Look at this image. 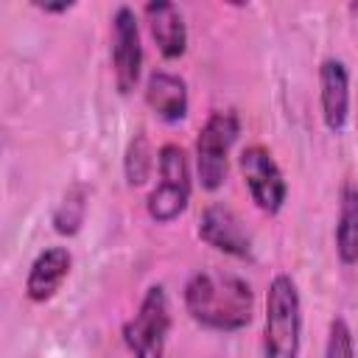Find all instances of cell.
I'll use <instances>...</instances> for the list:
<instances>
[{"mask_svg": "<svg viewBox=\"0 0 358 358\" xmlns=\"http://www.w3.org/2000/svg\"><path fill=\"white\" fill-rule=\"evenodd\" d=\"M182 299H185V310L196 324L218 333L243 330L252 322V310H255L252 285L241 274L221 268H201L190 274Z\"/></svg>", "mask_w": 358, "mask_h": 358, "instance_id": "obj_1", "label": "cell"}, {"mask_svg": "<svg viewBox=\"0 0 358 358\" xmlns=\"http://www.w3.org/2000/svg\"><path fill=\"white\" fill-rule=\"evenodd\" d=\"M302 347V299L291 274H274L266 291V319L260 358H299Z\"/></svg>", "mask_w": 358, "mask_h": 358, "instance_id": "obj_2", "label": "cell"}, {"mask_svg": "<svg viewBox=\"0 0 358 358\" xmlns=\"http://www.w3.org/2000/svg\"><path fill=\"white\" fill-rule=\"evenodd\" d=\"M241 134V120L235 109H215L201 123L196 134V176L199 185L215 193L227 182L229 151Z\"/></svg>", "mask_w": 358, "mask_h": 358, "instance_id": "obj_3", "label": "cell"}, {"mask_svg": "<svg viewBox=\"0 0 358 358\" xmlns=\"http://www.w3.org/2000/svg\"><path fill=\"white\" fill-rule=\"evenodd\" d=\"M171 333V302L165 285L154 282L145 288L140 308L123 322V344L134 358H165V344Z\"/></svg>", "mask_w": 358, "mask_h": 358, "instance_id": "obj_4", "label": "cell"}, {"mask_svg": "<svg viewBox=\"0 0 358 358\" xmlns=\"http://www.w3.org/2000/svg\"><path fill=\"white\" fill-rule=\"evenodd\" d=\"M157 168H159V185L148 193L145 210H148L151 221L171 224L187 210L190 190H193L185 148L176 143H165L157 151Z\"/></svg>", "mask_w": 358, "mask_h": 358, "instance_id": "obj_5", "label": "cell"}, {"mask_svg": "<svg viewBox=\"0 0 358 358\" xmlns=\"http://www.w3.org/2000/svg\"><path fill=\"white\" fill-rule=\"evenodd\" d=\"M238 165H241V176L246 182V190L255 207L266 215H277L285 204L288 185H285V176L274 154L266 145H246L238 157Z\"/></svg>", "mask_w": 358, "mask_h": 358, "instance_id": "obj_6", "label": "cell"}, {"mask_svg": "<svg viewBox=\"0 0 358 358\" xmlns=\"http://www.w3.org/2000/svg\"><path fill=\"white\" fill-rule=\"evenodd\" d=\"M112 73L120 95H129L143 73L140 22L129 6H117L112 14Z\"/></svg>", "mask_w": 358, "mask_h": 358, "instance_id": "obj_7", "label": "cell"}, {"mask_svg": "<svg viewBox=\"0 0 358 358\" xmlns=\"http://www.w3.org/2000/svg\"><path fill=\"white\" fill-rule=\"evenodd\" d=\"M199 238L229 255V257H238V260H246L252 257V235L246 229V224L241 221V215L221 204V201H213L201 210V218H199Z\"/></svg>", "mask_w": 358, "mask_h": 358, "instance_id": "obj_8", "label": "cell"}, {"mask_svg": "<svg viewBox=\"0 0 358 358\" xmlns=\"http://www.w3.org/2000/svg\"><path fill=\"white\" fill-rule=\"evenodd\" d=\"M319 103L324 126L333 134H341L350 120V70L336 56H327L319 64Z\"/></svg>", "mask_w": 358, "mask_h": 358, "instance_id": "obj_9", "label": "cell"}, {"mask_svg": "<svg viewBox=\"0 0 358 358\" xmlns=\"http://www.w3.org/2000/svg\"><path fill=\"white\" fill-rule=\"evenodd\" d=\"M143 17L148 22V31L157 42V50L162 59H179L187 50V25L171 0H151L143 6Z\"/></svg>", "mask_w": 358, "mask_h": 358, "instance_id": "obj_10", "label": "cell"}, {"mask_svg": "<svg viewBox=\"0 0 358 358\" xmlns=\"http://www.w3.org/2000/svg\"><path fill=\"white\" fill-rule=\"evenodd\" d=\"M145 103L148 109L165 120V123H179L187 117L190 109V95H187V81L171 70H154L145 81Z\"/></svg>", "mask_w": 358, "mask_h": 358, "instance_id": "obj_11", "label": "cell"}, {"mask_svg": "<svg viewBox=\"0 0 358 358\" xmlns=\"http://www.w3.org/2000/svg\"><path fill=\"white\" fill-rule=\"evenodd\" d=\"M70 266H73V255L64 246H48V249H42L34 257L31 268H28L25 296L31 302H48L62 288V282L67 280Z\"/></svg>", "mask_w": 358, "mask_h": 358, "instance_id": "obj_12", "label": "cell"}, {"mask_svg": "<svg viewBox=\"0 0 358 358\" xmlns=\"http://www.w3.org/2000/svg\"><path fill=\"white\" fill-rule=\"evenodd\" d=\"M336 255L344 266L358 263V185L344 182L338 196V218H336Z\"/></svg>", "mask_w": 358, "mask_h": 358, "instance_id": "obj_13", "label": "cell"}, {"mask_svg": "<svg viewBox=\"0 0 358 358\" xmlns=\"http://www.w3.org/2000/svg\"><path fill=\"white\" fill-rule=\"evenodd\" d=\"M151 168H154V151H151V143L143 131H137L129 145H126V154H123V176L131 187L137 185H145L148 176H151Z\"/></svg>", "mask_w": 358, "mask_h": 358, "instance_id": "obj_14", "label": "cell"}, {"mask_svg": "<svg viewBox=\"0 0 358 358\" xmlns=\"http://www.w3.org/2000/svg\"><path fill=\"white\" fill-rule=\"evenodd\" d=\"M84 213H87V187L73 185L53 213V229L59 235H76L84 224Z\"/></svg>", "mask_w": 358, "mask_h": 358, "instance_id": "obj_15", "label": "cell"}, {"mask_svg": "<svg viewBox=\"0 0 358 358\" xmlns=\"http://www.w3.org/2000/svg\"><path fill=\"white\" fill-rule=\"evenodd\" d=\"M324 358H355V338L344 316H333L324 341Z\"/></svg>", "mask_w": 358, "mask_h": 358, "instance_id": "obj_16", "label": "cell"}, {"mask_svg": "<svg viewBox=\"0 0 358 358\" xmlns=\"http://www.w3.org/2000/svg\"><path fill=\"white\" fill-rule=\"evenodd\" d=\"M39 11H45V14H64V11H70L73 8V3L70 0H62V3H34Z\"/></svg>", "mask_w": 358, "mask_h": 358, "instance_id": "obj_17", "label": "cell"}]
</instances>
